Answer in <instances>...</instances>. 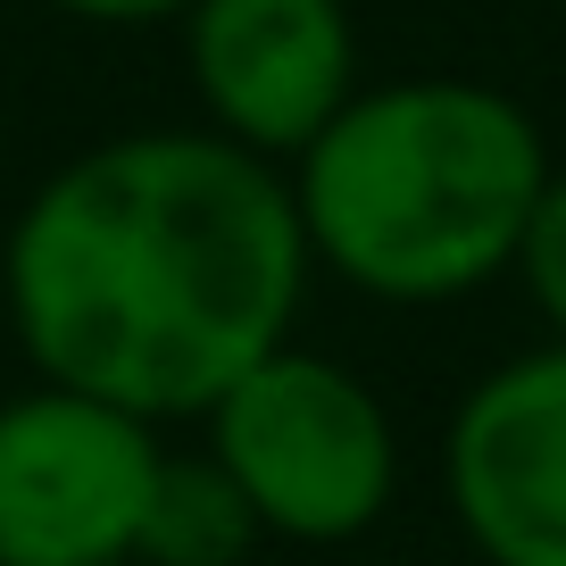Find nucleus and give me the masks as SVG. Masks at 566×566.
<instances>
[{
	"instance_id": "nucleus-1",
	"label": "nucleus",
	"mask_w": 566,
	"mask_h": 566,
	"mask_svg": "<svg viewBox=\"0 0 566 566\" xmlns=\"http://www.w3.org/2000/svg\"><path fill=\"white\" fill-rule=\"evenodd\" d=\"M308 283L292 176L209 125H142L59 159L0 242L25 367L150 424L209 417L292 342Z\"/></svg>"
},
{
	"instance_id": "nucleus-2",
	"label": "nucleus",
	"mask_w": 566,
	"mask_h": 566,
	"mask_svg": "<svg viewBox=\"0 0 566 566\" xmlns=\"http://www.w3.org/2000/svg\"><path fill=\"white\" fill-rule=\"evenodd\" d=\"M533 108L475 75H391L308 142L292 176L317 275L384 308H450L516 266L549 184Z\"/></svg>"
},
{
	"instance_id": "nucleus-3",
	"label": "nucleus",
	"mask_w": 566,
	"mask_h": 566,
	"mask_svg": "<svg viewBox=\"0 0 566 566\" xmlns=\"http://www.w3.org/2000/svg\"><path fill=\"white\" fill-rule=\"evenodd\" d=\"M200 450L233 475L266 542H367L400 500V424L334 350L283 342L200 417Z\"/></svg>"
},
{
	"instance_id": "nucleus-4",
	"label": "nucleus",
	"mask_w": 566,
	"mask_h": 566,
	"mask_svg": "<svg viewBox=\"0 0 566 566\" xmlns=\"http://www.w3.org/2000/svg\"><path fill=\"white\" fill-rule=\"evenodd\" d=\"M167 442L67 384L0 400V566H134Z\"/></svg>"
},
{
	"instance_id": "nucleus-5",
	"label": "nucleus",
	"mask_w": 566,
	"mask_h": 566,
	"mask_svg": "<svg viewBox=\"0 0 566 566\" xmlns=\"http://www.w3.org/2000/svg\"><path fill=\"white\" fill-rule=\"evenodd\" d=\"M176 25L200 125L250 159L292 167L367 84L350 0H192Z\"/></svg>"
},
{
	"instance_id": "nucleus-6",
	"label": "nucleus",
	"mask_w": 566,
	"mask_h": 566,
	"mask_svg": "<svg viewBox=\"0 0 566 566\" xmlns=\"http://www.w3.org/2000/svg\"><path fill=\"white\" fill-rule=\"evenodd\" d=\"M442 509L483 566H566V342H533L459 391Z\"/></svg>"
},
{
	"instance_id": "nucleus-7",
	"label": "nucleus",
	"mask_w": 566,
	"mask_h": 566,
	"mask_svg": "<svg viewBox=\"0 0 566 566\" xmlns=\"http://www.w3.org/2000/svg\"><path fill=\"white\" fill-rule=\"evenodd\" d=\"M259 516L233 492V475L209 450H167L150 516H142V558L134 566H242L259 549Z\"/></svg>"
},
{
	"instance_id": "nucleus-8",
	"label": "nucleus",
	"mask_w": 566,
	"mask_h": 566,
	"mask_svg": "<svg viewBox=\"0 0 566 566\" xmlns=\"http://www.w3.org/2000/svg\"><path fill=\"white\" fill-rule=\"evenodd\" d=\"M516 292L542 317V342H566V167H549L542 200L525 217V242H516Z\"/></svg>"
},
{
	"instance_id": "nucleus-9",
	"label": "nucleus",
	"mask_w": 566,
	"mask_h": 566,
	"mask_svg": "<svg viewBox=\"0 0 566 566\" xmlns=\"http://www.w3.org/2000/svg\"><path fill=\"white\" fill-rule=\"evenodd\" d=\"M42 9H59L75 25H176L192 0H42Z\"/></svg>"
},
{
	"instance_id": "nucleus-10",
	"label": "nucleus",
	"mask_w": 566,
	"mask_h": 566,
	"mask_svg": "<svg viewBox=\"0 0 566 566\" xmlns=\"http://www.w3.org/2000/svg\"><path fill=\"white\" fill-rule=\"evenodd\" d=\"M0 150H9V108H0Z\"/></svg>"
}]
</instances>
